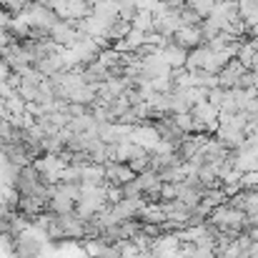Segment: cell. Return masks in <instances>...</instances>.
<instances>
[{
    "instance_id": "9",
    "label": "cell",
    "mask_w": 258,
    "mask_h": 258,
    "mask_svg": "<svg viewBox=\"0 0 258 258\" xmlns=\"http://www.w3.org/2000/svg\"><path fill=\"white\" fill-rule=\"evenodd\" d=\"M178 193V183H163L161 185V201H175Z\"/></svg>"
},
{
    "instance_id": "2",
    "label": "cell",
    "mask_w": 258,
    "mask_h": 258,
    "mask_svg": "<svg viewBox=\"0 0 258 258\" xmlns=\"http://www.w3.org/2000/svg\"><path fill=\"white\" fill-rule=\"evenodd\" d=\"M171 43H175V45H178V48H183V50H193V48L203 45V35H201V28H188V25L178 28V30L173 33Z\"/></svg>"
},
{
    "instance_id": "1",
    "label": "cell",
    "mask_w": 258,
    "mask_h": 258,
    "mask_svg": "<svg viewBox=\"0 0 258 258\" xmlns=\"http://www.w3.org/2000/svg\"><path fill=\"white\" fill-rule=\"evenodd\" d=\"M105 171V185H125V183H133L136 173L128 168V163H115V161H108L103 166Z\"/></svg>"
},
{
    "instance_id": "7",
    "label": "cell",
    "mask_w": 258,
    "mask_h": 258,
    "mask_svg": "<svg viewBox=\"0 0 258 258\" xmlns=\"http://www.w3.org/2000/svg\"><path fill=\"white\" fill-rule=\"evenodd\" d=\"M216 3H218V0H188V3H185V8H190V10H193L201 20H206V18L213 13Z\"/></svg>"
},
{
    "instance_id": "3",
    "label": "cell",
    "mask_w": 258,
    "mask_h": 258,
    "mask_svg": "<svg viewBox=\"0 0 258 258\" xmlns=\"http://www.w3.org/2000/svg\"><path fill=\"white\" fill-rule=\"evenodd\" d=\"M190 115H193L196 120H201L211 133L218 128V110H216L213 105H208L206 100H203V103H196V105L190 108Z\"/></svg>"
},
{
    "instance_id": "10",
    "label": "cell",
    "mask_w": 258,
    "mask_h": 258,
    "mask_svg": "<svg viewBox=\"0 0 258 258\" xmlns=\"http://www.w3.org/2000/svg\"><path fill=\"white\" fill-rule=\"evenodd\" d=\"M246 236H248L253 243H258V223H253V226H248V228H246Z\"/></svg>"
},
{
    "instance_id": "4",
    "label": "cell",
    "mask_w": 258,
    "mask_h": 258,
    "mask_svg": "<svg viewBox=\"0 0 258 258\" xmlns=\"http://www.w3.org/2000/svg\"><path fill=\"white\" fill-rule=\"evenodd\" d=\"M246 73V68L233 58V60H228V66L218 73V88H223V90H231V88H236L238 83V78Z\"/></svg>"
},
{
    "instance_id": "6",
    "label": "cell",
    "mask_w": 258,
    "mask_h": 258,
    "mask_svg": "<svg viewBox=\"0 0 258 258\" xmlns=\"http://www.w3.org/2000/svg\"><path fill=\"white\" fill-rule=\"evenodd\" d=\"M161 58H163V63L168 66V68H185V58H188V50H183V48H178L175 43L168 40V45H163L161 50Z\"/></svg>"
},
{
    "instance_id": "5",
    "label": "cell",
    "mask_w": 258,
    "mask_h": 258,
    "mask_svg": "<svg viewBox=\"0 0 258 258\" xmlns=\"http://www.w3.org/2000/svg\"><path fill=\"white\" fill-rule=\"evenodd\" d=\"M136 221L146 223V226H161V223H166V213H163L161 203H143Z\"/></svg>"
},
{
    "instance_id": "8",
    "label": "cell",
    "mask_w": 258,
    "mask_h": 258,
    "mask_svg": "<svg viewBox=\"0 0 258 258\" xmlns=\"http://www.w3.org/2000/svg\"><path fill=\"white\" fill-rule=\"evenodd\" d=\"M223 93H226L223 88H213V90H208L206 103H208V105H213V108L218 110V108H221V103H223Z\"/></svg>"
}]
</instances>
